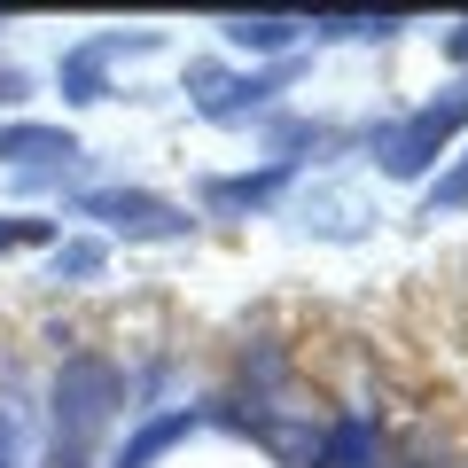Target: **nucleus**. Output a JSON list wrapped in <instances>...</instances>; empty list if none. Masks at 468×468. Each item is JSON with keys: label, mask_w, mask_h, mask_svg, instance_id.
Segmentation results:
<instances>
[{"label": "nucleus", "mask_w": 468, "mask_h": 468, "mask_svg": "<svg viewBox=\"0 0 468 468\" xmlns=\"http://www.w3.org/2000/svg\"><path fill=\"white\" fill-rule=\"evenodd\" d=\"M468 125V79L445 86L437 101H421V110H406L399 125H383V172L390 180H421V172L445 156V141Z\"/></svg>", "instance_id": "nucleus-2"}, {"label": "nucleus", "mask_w": 468, "mask_h": 468, "mask_svg": "<svg viewBox=\"0 0 468 468\" xmlns=\"http://www.w3.org/2000/svg\"><path fill=\"white\" fill-rule=\"evenodd\" d=\"M461 203H468V156H461V165H452L445 180L430 187V218H437V211H461Z\"/></svg>", "instance_id": "nucleus-12"}, {"label": "nucleus", "mask_w": 468, "mask_h": 468, "mask_svg": "<svg viewBox=\"0 0 468 468\" xmlns=\"http://www.w3.org/2000/svg\"><path fill=\"white\" fill-rule=\"evenodd\" d=\"M196 430H203V414H196V406H172V414L141 421V430L125 437V452H117L110 468H156V461H165L172 445H187V437H196Z\"/></svg>", "instance_id": "nucleus-4"}, {"label": "nucleus", "mask_w": 468, "mask_h": 468, "mask_svg": "<svg viewBox=\"0 0 468 468\" xmlns=\"http://www.w3.org/2000/svg\"><path fill=\"white\" fill-rule=\"evenodd\" d=\"M445 55H452V63H468V24H452V32H445Z\"/></svg>", "instance_id": "nucleus-15"}, {"label": "nucleus", "mask_w": 468, "mask_h": 468, "mask_svg": "<svg viewBox=\"0 0 468 468\" xmlns=\"http://www.w3.org/2000/svg\"><path fill=\"white\" fill-rule=\"evenodd\" d=\"M32 94V79H24V70H0V101H24Z\"/></svg>", "instance_id": "nucleus-14"}, {"label": "nucleus", "mask_w": 468, "mask_h": 468, "mask_svg": "<svg viewBox=\"0 0 468 468\" xmlns=\"http://www.w3.org/2000/svg\"><path fill=\"white\" fill-rule=\"evenodd\" d=\"M117 414H125V367L110 351H70L63 375H55V452H48V468H86Z\"/></svg>", "instance_id": "nucleus-1"}, {"label": "nucleus", "mask_w": 468, "mask_h": 468, "mask_svg": "<svg viewBox=\"0 0 468 468\" xmlns=\"http://www.w3.org/2000/svg\"><path fill=\"white\" fill-rule=\"evenodd\" d=\"M79 218H101L110 234H125V242H180L196 218L180 211V203H165L156 187H86L79 203H70Z\"/></svg>", "instance_id": "nucleus-3"}, {"label": "nucleus", "mask_w": 468, "mask_h": 468, "mask_svg": "<svg viewBox=\"0 0 468 468\" xmlns=\"http://www.w3.org/2000/svg\"><path fill=\"white\" fill-rule=\"evenodd\" d=\"M218 32H227V48H242V55H289L304 39V24L297 16H227Z\"/></svg>", "instance_id": "nucleus-8"}, {"label": "nucleus", "mask_w": 468, "mask_h": 468, "mask_svg": "<svg viewBox=\"0 0 468 468\" xmlns=\"http://www.w3.org/2000/svg\"><path fill=\"white\" fill-rule=\"evenodd\" d=\"M0 156L8 165H70L79 133L70 125H0Z\"/></svg>", "instance_id": "nucleus-6"}, {"label": "nucleus", "mask_w": 468, "mask_h": 468, "mask_svg": "<svg viewBox=\"0 0 468 468\" xmlns=\"http://www.w3.org/2000/svg\"><path fill=\"white\" fill-rule=\"evenodd\" d=\"M289 172H297V156H273L266 172H242V180H211L203 196L218 203V211H258V203H273L289 187Z\"/></svg>", "instance_id": "nucleus-7"}, {"label": "nucleus", "mask_w": 468, "mask_h": 468, "mask_svg": "<svg viewBox=\"0 0 468 468\" xmlns=\"http://www.w3.org/2000/svg\"><path fill=\"white\" fill-rule=\"evenodd\" d=\"M101 242H86V234H70V242H55V258H48V273L55 282H86V273H101Z\"/></svg>", "instance_id": "nucleus-10"}, {"label": "nucleus", "mask_w": 468, "mask_h": 468, "mask_svg": "<svg viewBox=\"0 0 468 468\" xmlns=\"http://www.w3.org/2000/svg\"><path fill=\"white\" fill-rule=\"evenodd\" d=\"M0 468H24V437H16V414L0 406Z\"/></svg>", "instance_id": "nucleus-13"}, {"label": "nucleus", "mask_w": 468, "mask_h": 468, "mask_svg": "<svg viewBox=\"0 0 468 468\" xmlns=\"http://www.w3.org/2000/svg\"><path fill=\"white\" fill-rule=\"evenodd\" d=\"M304 32L313 39H399L406 16H313Z\"/></svg>", "instance_id": "nucleus-9"}, {"label": "nucleus", "mask_w": 468, "mask_h": 468, "mask_svg": "<svg viewBox=\"0 0 468 468\" xmlns=\"http://www.w3.org/2000/svg\"><path fill=\"white\" fill-rule=\"evenodd\" d=\"M375 452H383V437L367 414H344L313 437V468H375Z\"/></svg>", "instance_id": "nucleus-5"}, {"label": "nucleus", "mask_w": 468, "mask_h": 468, "mask_svg": "<svg viewBox=\"0 0 468 468\" xmlns=\"http://www.w3.org/2000/svg\"><path fill=\"white\" fill-rule=\"evenodd\" d=\"M32 242H55V218H0V250H32Z\"/></svg>", "instance_id": "nucleus-11"}]
</instances>
